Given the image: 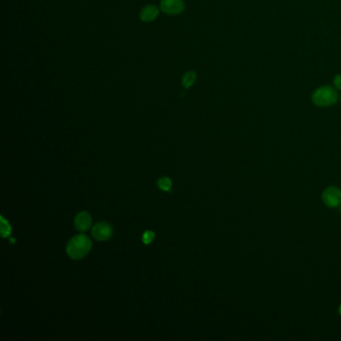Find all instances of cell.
Here are the masks:
<instances>
[{
  "instance_id": "cell-1",
  "label": "cell",
  "mask_w": 341,
  "mask_h": 341,
  "mask_svg": "<svg viewBox=\"0 0 341 341\" xmlns=\"http://www.w3.org/2000/svg\"><path fill=\"white\" fill-rule=\"evenodd\" d=\"M91 248V241L85 235L73 237L67 245V253L73 259H79L85 256Z\"/></svg>"
},
{
  "instance_id": "cell-2",
  "label": "cell",
  "mask_w": 341,
  "mask_h": 341,
  "mask_svg": "<svg viewBox=\"0 0 341 341\" xmlns=\"http://www.w3.org/2000/svg\"><path fill=\"white\" fill-rule=\"evenodd\" d=\"M338 95L335 89L330 86H322L315 90L312 94V101L320 107H327L337 101Z\"/></svg>"
},
{
  "instance_id": "cell-3",
  "label": "cell",
  "mask_w": 341,
  "mask_h": 341,
  "mask_svg": "<svg viewBox=\"0 0 341 341\" xmlns=\"http://www.w3.org/2000/svg\"><path fill=\"white\" fill-rule=\"evenodd\" d=\"M323 203L330 208H335L341 205V190L335 186L327 187L322 193Z\"/></svg>"
},
{
  "instance_id": "cell-4",
  "label": "cell",
  "mask_w": 341,
  "mask_h": 341,
  "mask_svg": "<svg viewBox=\"0 0 341 341\" xmlns=\"http://www.w3.org/2000/svg\"><path fill=\"white\" fill-rule=\"evenodd\" d=\"M161 10L169 15H176L184 9L183 0H162L160 3Z\"/></svg>"
},
{
  "instance_id": "cell-5",
  "label": "cell",
  "mask_w": 341,
  "mask_h": 341,
  "mask_svg": "<svg viewBox=\"0 0 341 341\" xmlns=\"http://www.w3.org/2000/svg\"><path fill=\"white\" fill-rule=\"evenodd\" d=\"M92 235L97 240H107L108 238L112 235V228L109 224L105 222H100L94 225L92 229Z\"/></svg>"
},
{
  "instance_id": "cell-6",
  "label": "cell",
  "mask_w": 341,
  "mask_h": 341,
  "mask_svg": "<svg viewBox=\"0 0 341 341\" xmlns=\"http://www.w3.org/2000/svg\"><path fill=\"white\" fill-rule=\"evenodd\" d=\"M91 225V216L87 212H81L75 218V226L80 231H86Z\"/></svg>"
},
{
  "instance_id": "cell-7",
  "label": "cell",
  "mask_w": 341,
  "mask_h": 341,
  "mask_svg": "<svg viewBox=\"0 0 341 341\" xmlns=\"http://www.w3.org/2000/svg\"><path fill=\"white\" fill-rule=\"evenodd\" d=\"M158 15V8L154 5H147L140 12V18L145 22H150L154 20Z\"/></svg>"
},
{
  "instance_id": "cell-8",
  "label": "cell",
  "mask_w": 341,
  "mask_h": 341,
  "mask_svg": "<svg viewBox=\"0 0 341 341\" xmlns=\"http://www.w3.org/2000/svg\"><path fill=\"white\" fill-rule=\"evenodd\" d=\"M195 79H196V74L194 71L187 72L182 78V85L184 88H189L194 83Z\"/></svg>"
},
{
  "instance_id": "cell-9",
  "label": "cell",
  "mask_w": 341,
  "mask_h": 341,
  "mask_svg": "<svg viewBox=\"0 0 341 341\" xmlns=\"http://www.w3.org/2000/svg\"><path fill=\"white\" fill-rule=\"evenodd\" d=\"M171 184H172V182H171V180L168 177H163V178H161V179L158 180L159 188L162 189V190H164V191L169 190L170 187H171Z\"/></svg>"
},
{
  "instance_id": "cell-10",
  "label": "cell",
  "mask_w": 341,
  "mask_h": 341,
  "mask_svg": "<svg viewBox=\"0 0 341 341\" xmlns=\"http://www.w3.org/2000/svg\"><path fill=\"white\" fill-rule=\"evenodd\" d=\"M1 232H2L3 237H6L7 235H9V233H10V226L3 219H2V225H1Z\"/></svg>"
},
{
  "instance_id": "cell-11",
  "label": "cell",
  "mask_w": 341,
  "mask_h": 341,
  "mask_svg": "<svg viewBox=\"0 0 341 341\" xmlns=\"http://www.w3.org/2000/svg\"><path fill=\"white\" fill-rule=\"evenodd\" d=\"M153 238H154V233L151 232V231H147L143 235V242L146 243V244H148V243H150L153 240Z\"/></svg>"
},
{
  "instance_id": "cell-12",
  "label": "cell",
  "mask_w": 341,
  "mask_h": 341,
  "mask_svg": "<svg viewBox=\"0 0 341 341\" xmlns=\"http://www.w3.org/2000/svg\"><path fill=\"white\" fill-rule=\"evenodd\" d=\"M334 86L337 88V89H339V90H341V75L339 74V75H336L335 76V78H334Z\"/></svg>"
},
{
  "instance_id": "cell-13",
  "label": "cell",
  "mask_w": 341,
  "mask_h": 341,
  "mask_svg": "<svg viewBox=\"0 0 341 341\" xmlns=\"http://www.w3.org/2000/svg\"><path fill=\"white\" fill-rule=\"evenodd\" d=\"M339 313H340V315H341V304H340V306H339Z\"/></svg>"
},
{
  "instance_id": "cell-14",
  "label": "cell",
  "mask_w": 341,
  "mask_h": 341,
  "mask_svg": "<svg viewBox=\"0 0 341 341\" xmlns=\"http://www.w3.org/2000/svg\"><path fill=\"white\" fill-rule=\"evenodd\" d=\"M340 212H341V206H340Z\"/></svg>"
}]
</instances>
